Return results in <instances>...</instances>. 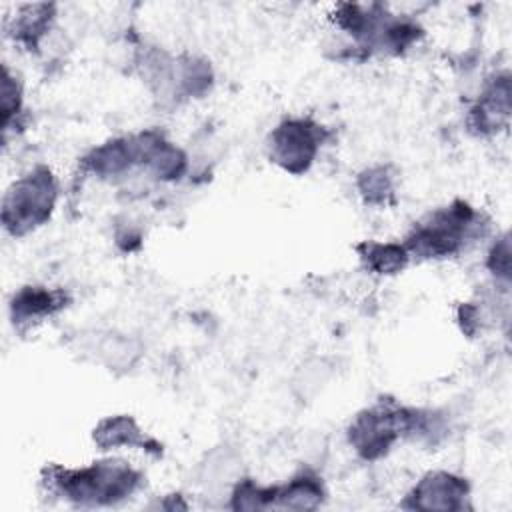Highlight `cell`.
<instances>
[{
    "label": "cell",
    "mask_w": 512,
    "mask_h": 512,
    "mask_svg": "<svg viewBox=\"0 0 512 512\" xmlns=\"http://www.w3.org/2000/svg\"><path fill=\"white\" fill-rule=\"evenodd\" d=\"M432 430H436L432 424V412L380 402L352 420L348 440L362 458L376 460L384 456L398 438L408 434L432 436Z\"/></svg>",
    "instance_id": "1"
},
{
    "label": "cell",
    "mask_w": 512,
    "mask_h": 512,
    "mask_svg": "<svg viewBox=\"0 0 512 512\" xmlns=\"http://www.w3.org/2000/svg\"><path fill=\"white\" fill-rule=\"evenodd\" d=\"M48 484L64 498L84 504L102 506L128 498L140 484V474L126 462H96L86 468L48 470Z\"/></svg>",
    "instance_id": "2"
},
{
    "label": "cell",
    "mask_w": 512,
    "mask_h": 512,
    "mask_svg": "<svg viewBox=\"0 0 512 512\" xmlns=\"http://www.w3.org/2000/svg\"><path fill=\"white\" fill-rule=\"evenodd\" d=\"M58 196V184L50 168L36 166L6 190L2 200V224L12 236H22L48 222Z\"/></svg>",
    "instance_id": "3"
},
{
    "label": "cell",
    "mask_w": 512,
    "mask_h": 512,
    "mask_svg": "<svg viewBox=\"0 0 512 512\" xmlns=\"http://www.w3.org/2000/svg\"><path fill=\"white\" fill-rule=\"evenodd\" d=\"M476 226V212L466 202H454L432 212L408 234L404 248L410 256L446 258L456 254Z\"/></svg>",
    "instance_id": "4"
},
{
    "label": "cell",
    "mask_w": 512,
    "mask_h": 512,
    "mask_svg": "<svg viewBox=\"0 0 512 512\" xmlns=\"http://www.w3.org/2000/svg\"><path fill=\"white\" fill-rule=\"evenodd\" d=\"M324 138L326 130L310 118H288L270 134V158L284 170L302 174L312 166Z\"/></svg>",
    "instance_id": "5"
},
{
    "label": "cell",
    "mask_w": 512,
    "mask_h": 512,
    "mask_svg": "<svg viewBox=\"0 0 512 512\" xmlns=\"http://www.w3.org/2000/svg\"><path fill=\"white\" fill-rule=\"evenodd\" d=\"M468 496V484L448 472L426 474L408 494L404 506L418 510H458Z\"/></svg>",
    "instance_id": "6"
},
{
    "label": "cell",
    "mask_w": 512,
    "mask_h": 512,
    "mask_svg": "<svg viewBox=\"0 0 512 512\" xmlns=\"http://www.w3.org/2000/svg\"><path fill=\"white\" fill-rule=\"evenodd\" d=\"M68 302L64 290H48L42 286L20 288L10 300V314L14 324H28L56 314Z\"/></svg>",
    "instance_id": "7"
},
{
    "label": "cell",
    "mask_w": 512,
    "mask_h": 512,
    "mask_svg": "<svg viewBox=\"0 0 512 512\" xmlns=\"http://www.w3.org/2000/svg\"><path fill=\"white\" fill-rule=\"evenodd\" d=\"M94 442L102 448L140 446L144 450L160 452V446L154 440L146 438L144 432L134 422V418L130 416H110L102 420L94 430Z\"/></svg>",
    "instance_id": "8"
},
{
    "label": "cell",
    "mask_w": 512,
    "mask_h": 512,
    "mask_svg": "<svg viewBox=\"0 0 512 512\" xmlns=\"http://www.w3.org/2000/svg\"><path fill=\"white\" fill-rule=\"evenodd\" d=\"M358 250L366 268L376 274H396L404 270L410 260L404 244L394 242H364L362 246H358Z\"/></svg>",
    "instance_id": "9"
},
{
    "label": "cell",
    "mask_w": 512,
    "mask_h": 512,
    "mask_svg": "<svg viewBox=\"0 0 512 512\" xmlns=\"http://www.w3.org/2000/svg\"><path fill=\"white\" fill-rule=\"evenodd\" d=\"M52 18H54V6L52 4L22 6L18 18L14 20V38L30 50L36 48L40 38L50 28Z\"/></svg>",
    "instance_id": "10"
},
{
    "label": "cell",
    "mask_w": 512,
    "mask_h": 512,
    "mask_svg": "<svg viewBox=\"0 0 512 512\" xmlns=\"http://www.w3.org/2000/svg\"><path fill=\"white\" fill-rule=\"evenodd\" d=\"M358 190L370 204H386L394 194V184L388 168L374 166L360 174Z\"/></svg>",
    "instance_id": "11"
},
{
    "label": "cell",
    "mask_w": 512,
    "mask_h": 512,
    "mask_svg": "<svg viewBox=\"0 0 512 512\" xmlns=\"http://www.w3.org/2000/svg\"><path fill=\"white\" fill-rule=\"evenodd\" d=\"M20 104H22L20 84L16 82V78H12V74L8 72V68H4V78H2V114H4V130L10 126L12 118L18 114Z\"/></svg>",
    "instance_id": "12"
},
{
    "label": "cell",
    "mask_w": 512,
    "mask_h": 512,
    "mask_svg": "<svg viewBox=\"0 0 512 512\" xmlns=\"http://www.w3.org/2000/svg\"><path fill=\"white\" fill-rule=\"evenodd\" d=\"M488 266H490V270L494 274L508 278V270H510V244H508L506 236L492 246L490 256H488Z\"/></svg>",
    "instance_id": "13"
}]
</instances>
